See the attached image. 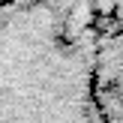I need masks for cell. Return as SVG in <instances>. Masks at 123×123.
Masks as SVG:
<instances>
[{"mask_svg": "<svg viewBox=\"0 0 123 123\" xmlns=\"http://www.w3.org/2000/svg\"><path fill=\"white\" fill-rule=\"evenodd\" d=\"M0 3H6V0H0Z\"/></svg>", "mask_w": 123, "mask_h": 123, "instance_id": "obj_2", "label": "cell"}, {"mask_svg": "<svg viewBox=\"0 0 123 123\" xmlns=\"http://www.w3.org/2000/svg\"><path fill=\"white\" fill-rule=\"evenodd\" d=\"M96 39L87 0L0 3V123H102Z\"/></svg>", "mask_w": 123, "mask_h": 123, "instance_id": "obj_1", "label": "cell"}]
</instances>
